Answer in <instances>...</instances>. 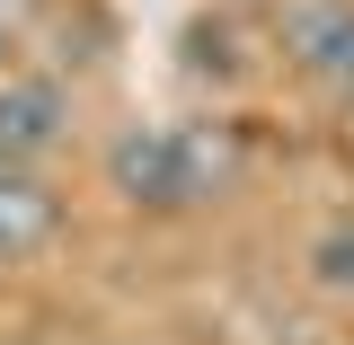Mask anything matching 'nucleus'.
I'll return each mask as SVG.
<instances>
[{"instance_id": "obj_5", "label": "nucleus", "mask_w": 354, "mask_h": 345, "mask_svg": "<svg viewBox=\"0 0 354 345\" xmlns=\"http://www.w3.org/2000/svg\"><path fill=\"white\" fill-rule=\"evenodd\" d=\"M319 283L328 292H354V230H328L319 239Z\"/></svg>"}, {"instance_id": "obj_2", "label": "nucleus", "mask_w": 354, "mask_h": 345, "mask_svg": "<svg viewBox=\"0 0 354 345\" xmlns=\"http://www.w3.org/2000/svg\"><path fill=\"white\" fill-rule=\"evenodd\" d=\"M71 133V97L53 80H9L0 88V169H27Z\"/></svg>"}, {"instance_id": "obj_1", "label": "nucleus", "mask_w": 354, "mask_h": 345, "mask_svg": "<svg viewBox=\"0 0 354 345\" xmlns=\"http://www.w3.org/2000/svg\"><path fill=\"white\" fill-rule=\"evenodd\" d=\"M106 169H115V195L151 204V213H186V204H204L221 186V151L186 124H142V133L115 142Z\"/></svg>"}, {"instance_id": "obj_4", "label": "nucleus", "mask_w": 354, "mask_h": 345, "mask_svg": "<svg viewBox=\"0 0 354 345\" xmlns=\"http://www.w3.org/2000/svg\"><path fill=\"white\" fill-rule=\"evenodd\" d=\"M292 53L328 80H354V0H310L292 18Z\"/></svg>"}, {"instance_id": "obj_3", "label": "nucleus", "mask_w": 354, "mask_h": 345, "mask_svg": "<svg viewBox=\"0 0 354 345\" xmlns=\"http://www.w3.org/2000/svg\"><path fill=\"white\" fill-rule=\"evenodd\" d=\"M53 230H62V204L27 169H0V257H36Z\"/></svg>"}]
</instances>
